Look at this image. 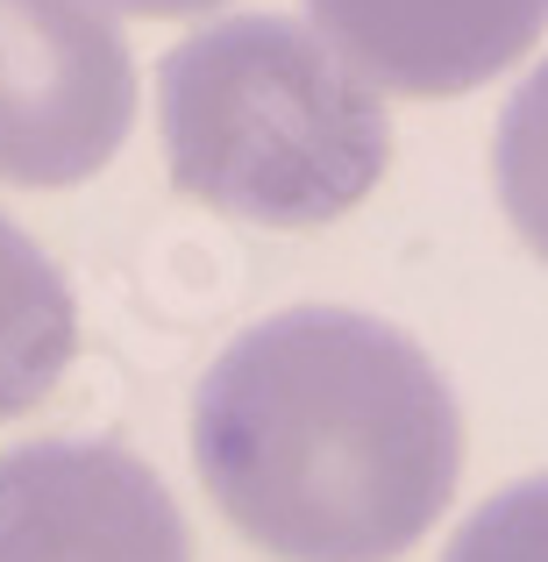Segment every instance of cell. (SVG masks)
I'll list each match as a JSON object with an SVG mask.
<instances>
[{"label": "cell", "instance_id": "1", "mask_svg": "<svg viewBox=\"0 0 548 562\" xmlns=\"http://www.w3.org/2000/svg\"><path fill=\"white\" fill-rule=\"evenodd\" d=\"M192 470L221 520L278 562H399L456 498L463 420L413 335L292 306L200 378Z\"/></svg>", "mask_w": 548, "mask_h": 562}, {"label": "cell", "instance_id": "2", "mask_svg": "<svg viewBox=\"0 0 548 562\" xmlns=\"http://www.w3.org/2000/svg\"><path fill=\"white\" fill-rule=\"evenodd\" d=\"M157 122L179 192L264 228H321L392 165L378 86L292 14H228L165 50Z\"/></svg>", "mask_w": 548, "mask_h": 562}, {"label": "cell", "instance_id": "3", "mask_svg": "<svg viewBox=\"0 0 548 562\" xmlns=\"http://www.w3.org/2000/svg\"><path fill=\"white\" fill-rule=\"evenodd\" d=\"M136 65L108 0H0V179L79 186L128 143Z\"/></svg>", "mask_w": 548, "mask_h": 562}, {"label": "cell", "instance_id": "4", "mask_svg": "<svg viewBox=\"0 0 548 562\" xmlns=\"http://www.w3.org/2000/svg\"><path fill=\"white\" fill-rule=\"evenodd\" d=\"M0 562H192V541L122 441H22L0 456Z\"/></svg>", "mask_w": 548, "mask_h": 562}, {"label": "cell", "instance_id": "5", "mask_svg": "<svg viewBox=\"0 0 548 562\" xmlns=\"http://www.w3.org/2000/svg\"><path fill=\"white\" fill-rule=\"evenodd\" d=\"M328 50L364 86L456 100L513 71L548 29V0H306Z\"/></svg>", "mask_w": 548, "mask_h": 562}, {"label": "cell", "instance_id": "6", "mask_svg": "<svg viewBox=\"0 0 548 562\" xmlns=\"http://www.w3.org/2000/svg\"><path fill=\"white\" fill-rule=\"evenodd\" d=\"M71 349H79V306L65 271L36 249V235L0 214V420L51 398Z\"/></svg>", "mask_w": 548, "mask_h": 562}, {"label": "cell", "instance_id": "7", "mask_svg": "<svg viewBox=\"0 0 548 562\" xmlns=\"http://www.w3.org/2000/svg\"><path fill=\"white\" fill-rule=\"evenodd\" d=\"M499 200H506V221L527 235V249L548 257V57L521 79V93L499 114Z\"/></svg>", "mask_w": 548, "mask_h": 562}, {"label": "cell", "instance_id": "8", "mask_svg": "<svg viewBox=\"0 0 548 562\" xmlns=\"http://www.w3.org/2000/svg\"><path fill=\"white\" fill-rule=\"evenodd\" d=\"M441 562H548V477L506 484L456 527Z\"/></svg>", "mask_w": 548, "mask_h": 562}, {"label": "cell", "instance_id": "9", "mask_svg": "<svg viewBox=\"0 0 548 562\" xmlns=\"http://www.w3.org/2000/svg\"><path fill=\"white\" fill-rule=\"evenodd\" d=\"M114 8H128V14H206V8H228V0H114Z\"/></svg>", "mask_w": 548, "mask_h": 562}]
</instances>
